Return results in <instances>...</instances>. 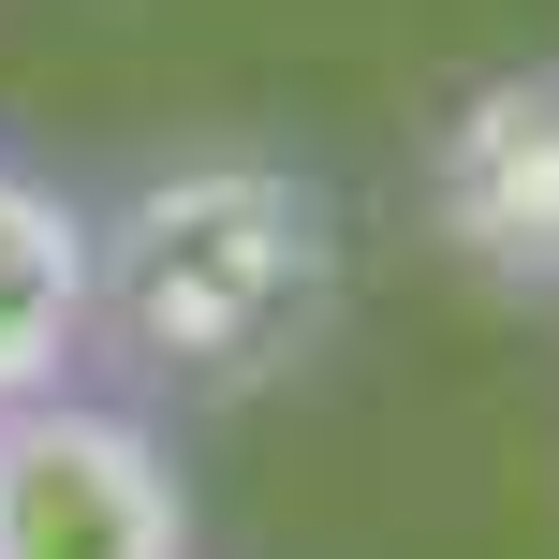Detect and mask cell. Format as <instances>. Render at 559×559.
Returning a JSON list of instances; mask_svg holds the SVG:
<instances>
[{"instance_id": "cell-1", "label": "cell", "mask_w": 559, "mask_h": 559, "mask_svg": "<svg viewBox=\"0 0 559 559\" xmlns=\"http://www.w3.org/2000/svg\"><path fill=\"white\" fill-rule=\"evenodd\" d=\"M338 309H354V222L324 163L265 133L147 147L88 192V383L147 397L163 427L309 383Z\"/></svg>"}, {"instance_id": "cell-2", "label": "cell", "mask_w": 559, "mask_h": 559, "mask_svg": "<svg viewBox=\"0 0 559 559\" xmlns=\"http://www.w3.org/2000/svg\"><path fill=\"white\" fill-rule=\"evenodd\" d=\"M0 559H206L192 442L118 383L0 413Z\"/></svg>"}, {"instance_id": "cell-3", "label": "cell", "mask_w": 559, "mask_h": 559, "mask_svg": "<svg viewBox=\"0 0 559 559\" xmlns=\"http://www.w3.org/2000/svg\"><path fill=\"white\" fill-rule=\"evenodd\" d=\"M427 236L515 309H559V59H501L427 133Z\"/></svg>"}, {"instance_id": "cell-4", "label": "cell", "mask_w": 559, "mask_h": 559, "mask_svg": "<svg viewBox=\"0 0 559 559\" xmlns=\"http://www.w3.org/2000/svg\"><path fill=\"white\" fill-rule=\"evenodd\" d=\"M88 383V192L0 147V413Z\"/></svg>"}]
</instances>
